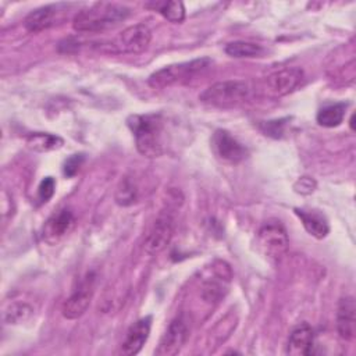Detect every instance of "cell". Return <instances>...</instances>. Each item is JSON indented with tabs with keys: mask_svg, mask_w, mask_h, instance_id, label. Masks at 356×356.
Wrapping results in <instances>:
<instances>
[{
	"mask_svg": "<svg viewBox=\"0 0 356 356\" xmlns=\"http://www.w3.org/2000/svg\"><path fill=\"white\" fill-rule=\"evenodd\" d=\"M211 147H213L216 156L225 163L236 164L248 157L246 147L242 143H239L225 129H217L213 134Z\"/></svg>",
	"mask_w": 356,
	"mask_h": 356,
	"instance_id": "cell-10",
	"label": "cell"
},
{
	"mask_svg": "<svg viewBox=\"0 0 356 356\" xmlns=\"http://www.w3.org/2000/svg\"><path fill=\"white\" fill-rule=\"evenodd\" d=\"M83 160H85V156H83V154H72L71 157H68V159L64 161V167H63L64 175L68 177V178L74 177V175L79 171V168H81Z\"/></svg>",
	"mask_w": 356,
	"mask_h": 356,
	"instance_id": "cell-26",
	"label": "cell"
},
{
	"mask_svg": "<svg viewBox=\"0 0 356 356\" xmlns=\"http://www.w3.org/2000/svg\"><path fill=\"white\" fill-rule=\"evenodd\" d=\"M33 314V307L25 302H14L4 310V321L7 324H19Z\"/></svg>",
	"mask_w": 356,
	"mask_h": 356,
	"instance_id": "cell-22",
	"label": "cell"
},
{
	"mask_svg": "<svg viewBox=\"0 0 356 356\" xmlns=\"http://www.w3.org/2000/svg\"><path fill=\"white\" fill-rule=\"evenodd\" d=\"M127 124L135 136L138 152L149 159L159 157L164 153L163 120L159 114H132Z\"/></svg>",
	"mask_w": 356,
	"mask_h": 356,
	"instance_id": "cell-2",
	"label": "cell"
},
{
	"mask_svg": "<svg viewBox=\"0 0 356 356\" xmlns=\"http://www.w3.org/2000/svg\"><path fill=\"white\" fill-rule=\"evenodd\" d=\"M93 293H95V275L88 274L79 282V285L75 288V291L63 303L61 314L67 320L79 318L89 307Z\"/></svg>",
	"mask_w": 356,
	"mask_h": 356,
	"instance_id": "cell-7",
	"label": "cell"
},
{
	"mask_svg": "<svg viewBox=\"0 0 356 356\" xmlns=\"http://www.w3.org/2000/svg\"><path fill=\"white\" fill-rule=\"evenodd\" d=\"M174 217L170 213H161L156 221L153 222L152 228L149 229L146 239H145V250L149 254L160 253L167 248V245L171 242L174 235Z\"/></svg>",
	"mask_w": 356,
	"mask_h": 356,
	"instance_id": "cell-8",
	"label": "cell"
},
{
	"mask_svg": "<svg viewBox=\"0 0 356 356\" xmlns=\"http://www.w3.org/2000/svg\"><path fill=\"white\" fill-rule=\"evenodd\" d=\"M54 189H56V181L51 177H46L40 181L39 188H38V199L40 203H46L49 202L53 195H54Z\"/></svg>",
	"mask_w": 356,
	"mask_h": 356,
	"instance_id": "cell-24",
	"label": "cell"
},
{
	"mask_svg": "<svg viewBox=\"0 0 356 356\" xmlns=\"http://www.w3.org/2000/svg\"><path fill=\"white\" fill-rule=\"evenodd\" d=\"M225 53L235 58H253V57H261L264 53V47L253 42L235 40L225 46Z\"/></svg>",
	"mask_w": 356,
	"mask_h": 356,
	"instance_id": "cell-20",
	"label": "cell"
},
{
	"mask_svg": "<svg viewBox=\"0 0 356 356\" xmlns=\"http://www.w3.org/2000/svg\"><path fill=\"white\" fill-rule=\"evenodd\" d=\"M189 335L188 325L182 317L174 318L164 334L160 338L157 348L154 349V355L157 356H174L179 353L182 346L185 345Z\"/></svg>",
	"mask_w": 356,
	"mask_h": 356,
	"instance_id": "cell-9",
	"label": "cell"
},
{
	"mask_svg": "<svg viewBox=\"0 0 356 356\" xmlns=\"http://www.w3.org/2000/svg\"><path fill=\"white\" fill-rule=\"evenodd\" d=\"M345 110H346L345 103L328 104V106L318 110L316 120H317L318 125H321V127L334 128V127L341 125V122L343 121Z\"/></svg>",
	"mask_w": 356,
	"mask_h": 356,
	"instance_id": "cell-19",
	"label": "cell"
},
{
	"mask_svg": "<svg viewBox=\"0 0 356 356\" xmlns=\"http://www.w3.org/2000/svg\"><path fill=\"white\" fill-rule=\"evenodd\" d=\"M131 10L124 4L100 1L78 11L72 19V28L81 33H95L111 29L125 21Z\"/></svg>",
	"mask_w": 356,
	"mask_h": 356,
	"instance_id": "cell-1",
	"label": "cell"
},
{
	"mask_svg": "<svg viewBox=\"0 0 356 356\" xmlns=\"http://www.w3.org/2000/svg\"><path fill=\"white\" fill-rule=\"evenodd\" d=\"M303 71L299 67H286L270 74L266 78V85L274 96H285L293 92L303 82Z\"/></svg>",
	"mask_w": 356,
	"mask_h": 356,
	"instance_id": "cell-12",
	"label": "cell"
},
{
	"mask_svg": "<svg viewBox=\"0 0 356 356\" xmlns=\"http://www.w3.org/2000/svg\"><path fill=\"white\" fill-rule=\"evenodd\" d=\"M337 331L345 341H352L356 334V305L352 296L339 300L337 309Z\"/></svg>",
	"mask_w": 356,
	"mask_h": 356,
	"instance_id": "cell-15",
	"label": "cell"
},
{
	"mask_svg": "<svg viewBox=\"0 0 356 356\" xmlns=\"http://www.w3.org/2000/svg\"><path fill=\"white\" fill-rule=\"evenodd\" d=\"M252 93L250 83L246 81L239 79H229V81H220L204 89L199 99L202 103L220 107V108H228L238 106L249 99Z\"/></svg>",
	"mask_w": 356,
	"mask_h": 356,
	"instance_id": "cell-3",
	"label": "cell"
},
{
	"mask_svg": "<svg viewBox=\"0 0 356 356\" xmlns=\"http://www.w3.org/2000/svg\"><path fill=\"white\" fill-rule=\"evenodd\" d=\"M314 343V334L309 324L303 323L292 330L288 343L286 353L293 356H306L312 353V348Z\"/></svg>",
	"mask_w": 356,
	"mask_h": 356,
	"instance_id": "cell-16",
	"label": "cell"
},
{
	"mask_svg": "<svg viewBox=\"0 0 356 356\" xmlns=\"http://www.w3.org/2000/svg\"><path fill=\"white\" fill-rule=\"evenodd\" d=\"M25 142L31 150L39 152V153L57 150L64 143L63 138H60L58 135L47 134V132H32V134L26 135Z\"/></svg>",
	"mask_w": 356,
	"mask_h": 356,
	"instance_id": "cell-18",
	"label": "cell"
},
{
	"mask_svg": "<svg viewBox=\"0 0 356 356\" xmlns=\"http://www.w3.org/2000/svg\"><path fill=\"white\" fill-rule=\"evenodd\" d=\"M152 327V317L146 316L135 321L127 331L125 338L121 343V353L125 356H132L140 352L146 343Z\"/></svg>",
	"mask_w": 356,
	"mask_h": 356,
	"instance_id": "cell-14",
	"label": "cell"
},
{
	"mask_svg": "<svg viewBox=\"0 0 356 356\" xmlns=\"http://www.w3.org/2000/svg\"><path fill=\"white\" fill-rule=\"evenodd\" d=\"M210 64H211V60L209 57H202V58H195L192 61L165 65L157 70L156 72H153L149 76L147 83L153 89H165L175 83L189 81L195 75L207 70Z\"/></svg>",
	"mask_w": 356,
	"mask_h": 356,
	"instance_id": "cell-4",
	"label": "cell"
},
{
	"mask_svg": "<svg viewBox=\"0 0 356 356\" xmlns=\"http://www.w3.org/2000/svg\"><path fill=\"white\" fill-rule=\"evenodd\" d=\"M65 11H68V6L63 3L42 6L26 15L25 28L33 33L49 29L64 18Z\"/></svg>",
	"mask_w": 356,
	"mask_h": 356,
	"instance_id": "cell-11",
	"label": "cell"
},
{
	"mask_svg": "<svg viewBox=\"0 0 356 356\" xmlns=\"http://www.w3.org/2000/svg\"><path fill=\"white\" fill-rule=\"evenodd\" d=\"M154 10H157L167 21L179 24L185 19V6L182 1H163L154 3Z\"/></svg>",
	"mask_w": 356,
	"mask_h": 356,
	"instance_id": "cell-21",
	"label": "cell"
},
{
	"mask_svg": "<svg viewBox=\"0 0 356 356\" xmlns=\"http://www.w3.org/2000/svg\"><path fill=\"white\" fill-rule=\"evenodd\" d=\"M257 239H259L260 249L270 259L278 260L288 250L289 241H288L286 231L277 221H270L264 224L259 231Z\"/></svg>",
	"mask_w": 356,
	"mask_h": 356,
	"instance_id": "cell-6",
	"label": "cell"
},
{
	"mask_svg": "<svg viewBox=\"0 0 356 356\" xmlns=\"http://www.w3.org/2000/svg\"><path fill=\"white\" fill-rule=\"evenodd\" d=\"M211 271L216 277L225 282H229L232 280V270L229 264L224 260H214V263L211 264Z\"/></svg>",
	"mask_w": 356,
	"mask_h": 356,
	"instance_id": "cell-27",
	"label": "cell"
},
{
	"mask_svg": "<svg viewBox=\"0 0 356 356\" xmlns=\"http://www.w3.org/2000/svg\"><path fill=\"white\" fill-rule=\"evenodd\" d=\"M115 202L120 206H131L138 197V189L131 178H124L115 191Z\"/></svg>",
	"mask_w": 356,
	"mask_h": 356,
	"instance_id": "cell-23",
	"label": "cell"
},
{
	"mask_svg": "<svg viewBox=\"0 0 356 356\" xmlns=\"http://www.w3.org/2000/svg\"><path fill=\"white\" fill-rule=\"evenodd\" d=\"M295 214L299 217L305 229L314 236L316 239H323L330 232V225L327 218L317 210H306V209H293Z\"/></svg>",
	"mask_w": 356,
	"mask_h": 356,
	"instance_id": "cell-17",
	"label": "cell"
},
{
	"mask_svg": "<svg viewBox=\"0 0 356 356\" xmlns=\"http://www.w3.org/2000/svg\"><path fill=\"white\" fill-rule=\"evenodd\" d=\"M152 40V32L145 24H135L127 26L121 33L114 39L107 42H99V49L106 53H125V54H138L142 53Z\"/></svg>",
	"mask_w": 356,
	"mask_h": 356,
	"instance_id": "cell-5",
	"label": "cell"
},
{
	"mask_svg": "<svg viewBox=\"0 0 356 356\" xmlns=\"http://www.w3.org/2000/svg\"><path fill=\"white\" fill-rule=\"evenodd\" d=\"M293 188H295V191H296L298 193L309 195V193H312V192L314 191L316 182H314V179H312V178H309V177H302V178H299V179L295 182Z\"/></svg>",
	"mask_w": 356,
	"mask_h": 356,
	"instance_id": "cell-28",
	"label": "cell"
},
{
	"mask_svg": "<svg viewBox=\"0 0 356 356\" xmlns=\"http://www.w3.org/2000/svg\"><path fill=\"white\" fill-rule=\"evenodd\" d=\"M75 227V216L70 209H61L54 213L43 227V239L54 245L63 239Z\"/></svg>",
	"mask_w": 356,
	"mask_h": 356,
	"instance_id": "cell-13",
	"label": "cell"
},
{
	"mask_svg": "<svg viewBox=\"0 0 356 356\" xmlns=\"http://www.w3.org/2000/svg\"><path fill=\"white\" fill-rule=\"evenodd\" d=\"M285 121H288L286 118L284 120H274V121H266L260 125V128L263 129V132L268 136L273 138H281L284 131H285Z\"/></svg>",
	"mask_w": 356,
	"mask_h": 356,
	"instance_id": "cell-25",
	"label": "cell"
}]
</instances>
